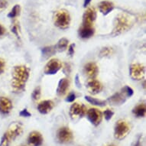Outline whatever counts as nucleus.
Returning a JSON list of instances; mask_svg holds the SVG:
<instances>
[{"label":"nucleus","mask_w":146,"mask_h":146,"mask_svg":"<svg viewBox=\"0 0 146 146\" xmlns=\"http://www.w3.org/2000/svg\"><path fill=\"white\" fill-rule=\"evenodd\" d=\"M29 78V69L25 65L14 67L12 74V88L15 94L22 93L25 90L26 83Z\"/></svg>","instance_id":"f257e3e1"},{"label":"nucleus","mask_w":146,"mask_h":146,"mask_svg":"<svg viewBox=\"0 0 146 146\" xmlns=\"http://www.w3.org/2000/svg\"><path fill=\"white\" fill-rule=\"evenodd\" d=\"M133 19L129 15L121 13L118 15L114 22V28H113L112 35H119L125 31H129L133 25Z\"/></svg>","instance_id":"f03ea898"},{"label":"nucleus","mask_w":146,"mask_h":146,"mask_svg":"<svg viewBox=\"0 0 146 146\" xmlns=\"http://www.w3.org/2000/svg\"><path fill=\"white\" fill-rule=\"evenodd\" d=\"M22 132H23V126L21 122L12 123L3 135L0 142V146H9L17 137L21 135Z\"/></svg>","instance_id":"7ed1b4c3"},{"label":"nucleus","mask_w":146,"mask_h":146,"mask_svg":"<svg viewBox=\"0 0 146 146\" xmlns=\"http://www.w3.org/2000/svg\"><path fill=\"white\" fill-rule=\"evenodd\" d=\"M54 24L60 29H66L70 24V13L65 9L58 10L54 17Z\"/></svg>","instance_id":"20e7f679"},{"label":"nucleus","mask_w":146,"mask_h":146,"mask_svg":"<svg viewBox=\"0 0 146 146\" xmlns=\"http://www.w3.org/2000/svg\"><path fill=\"white\" fill-rule=\"evenodd\" d=\"M131 130L129 123L125 120H119L114 128V137L118 140H122L129 135Z\"/></svg>","instance_id":"39448f33"},{"label":"nucleus","mask_w":146,"mask_h":146,"mask_svg":"<svg viewBox=\"0 0 146 146\" xmlns=\"http://www.w3.org/2000/svg\"><path fill=\"white\" fill-rule=\"evenodd\" d=\"M145 76V67L141 64H132L130 66V77L135 80H141Z\"/></svg>","instance_id":"423d86ee"},{"label":"nucleus","mask_w":146,"mask_h":146,"mask_svg":"<svg viewBox=\"0 0 146 146\" xmlns=\"http://www.w3.org/2000/svg\"><path fill=\"white\" fill-rule=\"evenodd\" d=\"M62 67V64L60 60L54 58L47 63L44 67V72L47 75H54L57 74Z\"/></svg>","instance_id":"0eeeda50"},{"label":"nucleus","mask_w":146,"mask_h":146,"mask_svg":"<svg viewBox=\"0 0 146 146\" xmlns=\"http://www.w3.org/2000/svg\"><path fill=\"white\" fill-rule=\"evenodd\" d=\"M57 138L60 143L67 144L71 142L74 139V135L71 130L68 127H61L58 131Z\"/></svg>","instance_id":"6e6552de"},{"label":"nucleus","mask_w":146,"mask_h":146,"mask_svg":"<svg viewBox=\"0 0 146 146\" xmlns=\"http://www.w3.org/2000/svg\"><path fill=\"white\" fill-rule=\"evenodd\" d=\"M86 113V106L83 104H80L78 103H75L72 104L70 109V115L72 119H74L77 118H81L85 115Z\"/></svg>","instance_id":"1a4fd4ad"},{"label":"nucleus","mask_w":146,"mask_h":146,"mask_svg":"<svg viewBox=\"0 0 146 146\" xmlns=\"http://www.w3.org/2000/svg\"><path fill=\"white\" fill-rule=\"evenodd\" d=\"M86 114L87 115L89 121L95 126H98L102 122L103 113L97 109H95V108L90 109L89 110L86 111Z\"/></svg>","instance_id":"9d476101"},{"label":"nucleus","mask_w":146,"mask_h":146,"mask_svg":"<svg viewBox=\"0 0 146 146\" xmlns=\"http://www.w3.org/2000/svg\"><path fill=\"white\" fill-rule=\"evenodd\" d=\"M96 19V12L95 9L94 7L88 8L86 12H84L83 16V25L93 26V24Z\"/></svg>","instance_id":"9b49d317"},{"label":"nucleus","mask_w":146,"mask_h":146,"mask_svg":"<svg viewBox=\"0 0 146 146\" xmlns=\"http://www.w3.org/2000/svg\"><path fill=\"white\" fill-rule=\"evenodd\" d=\"M86 87L88 91L92 94H97L100 93L101 91L103 90V84H101L100 82L94 79H90L87 81L86 84Z\"/></svg>","instance_id":"f8f14e48"},{"label":"nucleus","mask_w":146,"mask_h":146,"mask_svg":"<svg viewBox=\"0 0 146 146\" xmlns=\"http://www.w3.org/2000/svg\"><path fill=\"white\" fill-rule=\"evenodd\" d=\"M43 137L39 132H31L28 138V142L31 146H41L43 143Z\"/></svg>","instance_id":"ddd939ff"},{"label":"nucleus","mask_w":146,"mask_h":146,"mask_svg":"<svg viewBox=\"0 0 146 146\" xmlns=\"http://www.w3.org/2000/svg\"><path fill=\"white\" fill-rule=\"evenodd\" d=\"M12 107V101L7 97H0V113L4 115L9 114L11 112Z\"/></svg>","instance_id":"4468645a"},{"label":"nucleus","mask_w":146,"mask_h":146,"mask_svg":"<svg viewBox=\"0 0 146 146\" xmlns=\"http://www.w3.org/2000/svg\"><path fill=\"white\" fill-rule=\"evenodd\" d=\"M125 100H126L125 95L122 92H119V93H115V94H113V96H110L107 100V102L110 105L119 106L124 103Z\"/></svg>","instance_id":"2eb2a0df"},{"label":"nucleus","mask_w":146,"mask_h":146,"mask_svg":"<svg viewBox=\"0 0 146 146\" xmlns=\"http://www.w3.org/2000/svg\"><path fill=\"white\" fill-rule=\"evenodd\" d=\"M98 67L95 63H87L84 66V73L90 79H94L98 74Z\"/></svg>","instance_id":"dca6fc26"},{"label":"nucleus","mask_w":146,"mask_h":146,"mask_svg":"<svg viewBox=\"0 0 146 146\" xmlns=\"http://www.w3.org/2000/svg\"><path fill=\"white\" fill-rule=\"evenodd\" d=\"M54 103L52 100H44L38 105V110L41 114H48L52 110Z\"/></svg>","instance_id":"f3484780"},{"label":"nucleus","mask_w":146,"mask_h":146,"mask_svg":"<svg viewBox=\"0 0 146 146\" xmlns=\"http://www.w3.org/2000/svg\"><path fill=\"white\" fill-rule=\"evenodd\" d=\"M70 81L67 78H63L59 81L58 89H57V94L59 96H64L67 94V90L69 89Z\"/></svg>","instance_id":"a211bd4d"},{"label":"nucleus","mask_w":146,"mask_h":146,"mask_svg":"<svg viewBox=\"0 0 146 146\" xmlns=\"http://www.w3.org/2000/svg\"><path fill=\"white\" fill-rule=\"evenodd\" d=\"M95 30L93 26L82 25L79 29V36L83 39L90 38L94 35Z\"/></svg>","instance_id":"6ab92c4d"},{"label":"nucleus","mask_w":146,"mask_h":146,"mask_svg":"<svg viewBox=\"0 0 146 146\" xmlns=\"http://www.w3.org/2000/svg\"><path fill=\"white\" fill-rule=\"evenodd\" d=\"M114 4L110 1H103L99 4V9L102 14L108 15L114 9Z\"/></svg>","instance_id":"aec40b11"},{"label":"nucleus","mask_w":146,"mask_h":146,"mask_svg":"<svg viewBox=\"0 0 146 146\" xmlns=\"http://www.w3.org/2000/svg\"><path fill=\"white\" fill-rule=\"evenodd\" d=\"M132 113L136 117H145L146 114V106L145 103H140L133 109Z\"/></svg>","instance_id":"412c9836"},{"label":"nucleus","mask_w":146,"mask_h":146,"mask_svg":"<svg viewBox=\"0 0 146 146\" xmlns=\"http://www.w3.org/2000/svg\"><path fill=\"white\" fill-rule=\"evenodd\" d=\"M56 52V47L55 46H48L45 48H42L41 50V53L42 55L45 58H48L54 55Z\"/></svg>","instance_id":"4be33fe9"},{"label":"nucleus","mask_w":146,"mask_h":146,"mask_svg":"<svg viewBox=\"0 0 146 146\" xmlns=\"http://www.w3.org/2000/svg\"><path fill=\"white\" fill-rule=\"evenodd\" d=\"M68 43H69V41L67 38H63L60 39L58 42V44L56 46V49H58L59 51H64L65 49H67Z\"/></svg>","instance_id":"5701e85b"},{"label":"nucleus","mask_w":146,"mask_h":146,"mask_svg":"<svg viewBox=\"0 0 146 146\" xmlns=\"http://www.w3.org/2000/svg\"><path fill=\"white\" fill-rule=\"evenodd\" d=\"M85 99L87 102H89L91 104L95 106H103L106 105V101L100 100L96 98H93L90 96H85Z\"/></svg>","instance_id":"b1692460"},{"label":"nucleus","mask_w":146,"mask_h":146,"mask_svg":"<svg viewBox=\"0 0 146 146\" xmlns=\"http://www.w3.org/2000/svg\"><path fill=\"white\" fill-rule=\"evenodd\" d=\"M113 53V49L110 47H104L100 51V57L101 58H106L112 55Z\"/></svg>","instance_id":"393cba45"},{"label":"nucleus","mask_w":146,"mask_h":146,"mask_svg":"<svg viewBox=\"0 0 146 146\" xmlns=\"http://www.w3.org/2000/svg\"><path fill=\"white\" fill-rule=\"evenodd\" d=\"M20 12H21V7L19 5H15L14 7L12 8L11 12L9 13L8 17L11 18V19H15L20 15Z\"/></svg>","instance_id":"a878e982"},{"label":"nucleus","mask_w":146,"mask_h":146,"mask_svg":"<svg viewBox=\"0 0 146 146\" xmlns=\"http://www.w3.org/2000/svg\"><path fill=\"white\" fill-rule=\"evenodd\" d=\"M31 97L34 100H38L41 97V87L38 86L34 90L33 93L31 94Z\"/></svg>","instance_id":"bb28decb"},{"label":"nucleus","mask_w":146,"mask_h":146,"mask_svg":"<svg viewBox=\"0 0 146 146\" xmlns=\"http://www.w3.org/2000/svg\"><path fill=\"white\" fill-rule=\"evenodd\" d=\"M19 22L15 21V22L12 24V31L13 33L16 35L18 38H20V35H19Z\"/></svg>","instance_id":"cd10ccee"},{"label":"nucleus","mask_w":146,"mask_h":146,"mask_svg":"<svg viewBox=\"0 0 146 146\" xmlns=\"http://www.w3.org/2000/svg\"><path fill=\"white\" fill-rule=\"evenodd\" d=\"M122 92L125 95L126 97H130V96H132V95H133V93H134L133 90H132L131 87H129V86H124V87L122 89Z\"/></svg>","instance_id":"c85d7f7f"},{"label":"nucleus","mask_w":146,"mask_h":146,"mask_svg":"<svg viewBox=\"0 0 146 146\" xmlns=\"http://www.w3.org/2000/svg\"><path fill=\"white\" fill-rule=\"evenodd\" d=\"M103 115H104L105 119L106 120V121H110L113 116V115H114V113H113L112 110H105V112L103 113Z\"/></svg>","instance_id":"c756f323"},{"label":"nucleus","mask_w":146,"mask_h":146,"mask_svg":"<svg viewBox=\"0 0 146 146\" xmlns=\"http://www.w3.org/2000/svg\"><path fill=\"white\" fill-rule=\"evenodd\" d=\"M8 2L7 0H0V12H3L7 8Z\"/></svg>","instance_id":"7c9ffc66"},{"label":"nucleus","mask_w":146,"mask_h":146,"mask_svg":"<svg viewBox=\"0 0 146 146\" xmlns=\"http://www.w3.org/2000/svg\"><path fill=\"white\" fill-rule=\"evenodd\" d=\"M5 61L3 58H0V74H2L5 71Z\"/></svg>","instance_id":"2f4dec72"},{"label":"nucleus","mask_w":146,"mask_h":146,"mask_svg":"<svg viewBox=\"0 0 146 146\" xmlns=\"http://www.w3.org/2000/svg\"><path fill=\"white\" fill-rule=\"evenodd\" d=\"M20 116L22 117H30L31 115V114L29 112V110L27 109H24L23 110H22L19 113Z\"/></svg>","instance_id":"473e14b6"},{"label":"nucleus","mask_w":146,"mask_h":146,"mask_svg":"<svg viewBox=\"0 0 146 146\" xmlns=\"http://www.w3.org/2000/svg\"><path fill=\"white\" fill-rule=\"evenodd\" d=\"M75 99H76V94L74 93H71L68 95V96L66 99V101L68 103H72L75 100Z\"/></svg>","instance_id":"72a5a7b5"},{"label":"nucleus","mask_w":146,"mask_h":146,"mask_svg":"<svg viewBox=\"0 0 146 146\" xmlns=\"http://www.w3.org/2000/svg\"><path fill=\"white\" fill-rule=\"evenodd\" d=\"M74 48H75V44H72L69 46L68 48V54H69L70 56L74 55Z\"/></svg>","instance_id":"f704fd0d"},{"label":"nucleus","mask_w":146,"mask_h":146,"mask_svg":"<svg viewBox=\"0 0 146 146\" xmlns=\"http://www.w3.org/2000/svg\"><path fill=\"white\" fill-rule=\"evenodd\" d=\"M75 83H76V85L78 88H80V86H81V84L80 83V80H79V76L78 75H76V77H75Z\"/></svg>","instance_id":"c9c22d12"},{"label":"nucleus","mask_w":146,"mask_h":146,"mask_svg":"<svg viewBox=\"0 0 146 146\" xmlns=\"http://www.w3.org/2000/svg\"><path fill=\"white\" fill-rule=\"evenodd\" d=\"M5 28H4L3 25H0V37H1V36L4 35H5Z\"/></svg>","instance_id":"e433bc0d"},{"label":"nucleus","mask_w":146,"mask_h":146,"mask_svg":"<svg viewBox=\"0 0 146 146\" xmlns=\"http://www.w3.org/2000/svg\"><path fill=\"white\" fill-rule=\"evenodd\" d=\"M91 0H84V7H86V6H88L89 4L90 3Z\"/></svg>","instance_id":"4c0bfd02"},{"label":"nucleus","mask_w":146,"mask_h":146,"mask_svg":"<svg viewBox=\"0 0 146 146\" xmlns=\"http://www.w3.org/2000/svg\"><path fill=\"white\" fill-rule=\"evenodd\" d=\"M106 146H115V145H106Z\"/></svg>","instance_id":"58836bf2"}]
</instances>
